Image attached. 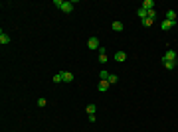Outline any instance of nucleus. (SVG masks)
Returning a JSON list of instances; mask_svg holds the SVG:
<instances>
[{"label":"nucleus","instance_id":"f257e3e1","mask_svg":"<svg viewBox=\"0 0 178 132\" xmlns=\"http://www.w3.org/2000/svg\"><path fill=\"white\" fill-rule=\"evenodd\" d=\"M162 61H178V55L174 49H168V51L162 55Z\"/></svg>","mask_w":178,"mask_h":132},{"label":"nucleus","instance_id":"f03ea898","mask_svg":"<svg viewBox=\"0 0 178 132\" xmlns=\"http://www.w3.org/2000/svg\"><path fill=\"white\" fill-rule=\"evenodd\" d=\"M109 87H111V85H109V81L101 79V81H99V85H97V89H99V93H105V91H109Z\"/></svg>","mask_w":178,"mask_h":132},{"label":"nucleus","instance_id":"7ed1b4c3","mask_svg":"<svg viewBox=\"0 0 178 132\" xmlns=\"http://www.w3.org/2000/svg\"><path fill=\"white\" fill-rule=\"evenodd\" d=\"M73 4H75V2H67V0H66V2H63V6H61V12H63V14H71L73 12Z\"/></svg>","mask_w":178,"mask_h":132},{"label":"nucleus","instance_id":"20e7f679","mask_svg":"<svg viewBox=\"0 0 178 132\" xmlns=\"http://www.w3.org/2000/svg\"><path fill=\"white\" fill-rule=\"evenodd\" d=\"M87 47L89 49H99V38H89V41H87Z\"/></svg>","mask_w":178,"mask_h":132},{"label":"nucleus","instance_id":"39448f33","mask_svg":"<svg viewBox=\"0 0 178 132\" xmlns=\"http://www.w3.org/2000/svg\"><path fill=\"white\" fill-rule=\"evenodd\" d=\"M166 20H168V22H172V24H178L176 12H174V10H166Z\"/></svg>","mask_w":178,"mask_h":132},{"label":"nucleus","instance_id":"423d86ee","mask_svg":"<svg viewBox=\"0 0 178 132\" xmlns=\"http://www.w3.org/2000/svg\"><path fill=\"white\" fill-rule=\"evenodd\" d=\"M10 44V36L6 32H0V46H8Z\"/></svg>","mask_w":178,"mask_h":132},{"label":"nucleus","instance_id":"0eeeda50","mask_svg":"<svg viewBox=\"0 0 178 132\" xmlns=\"http://www.w3.org/2000/svg\"><path fill=\"white\" fill-rule=\"evenodd\" d=\"M111 30L113 32H123V30H125V24H123V22H113Z\"/></svg>","mask_w":178,"mask_h":132},{"label":"nucleus","instance_id":"6e6552de","mask_svg":"<svg viewBox=\"0 0 178 132\" xmlns=\"http://www.w3.org/2000/svg\"><path fill=\"white\" fill-rule=\"evenodd\" d=\"M141 8H145L146 12H148V10H154V0H145V2H143V6Z\"/></svg>","mask_w":178,"mask_h":132},{"label":"nucleus","instance_id":"1a4fd4ad","mask_svg":"<svg viewBox=\"0 0 178 132\" xmlns=\"http://www.w3.org/2000/svg\"><path fill=\"white\" fill-rule=\"evenodd\" d=\"M61 75H63V83H71L75 77H73V73H69V71H61Z\"/></svg>","mask_w":178,"mask_h":132},{"label":"nucleus","instance_id":"9d476101","mask_svg":"<svg viewBox=\"0 0 178 132\" xmlns=\"http://www.w3.org/2000/svg\"><path fill=\"white\" fill-rule=\"evenodd\" d=\"M125 59H127V53H125V51H117V53H115V61L123 63Z\"/></svg>","mask_w":178,"mask_h":132},{"label":"nucleus","instance_id":"9b49d317","mask_svg":"<svg viewBox=\"0 0 178 132\" xmlns=\"http://www.w3.org/2000/svg\"><path fill=\"white\" fill-rule=\"evenodd\" d=\"M160 26H162V32H168V30H170V28H174V26H176V24H172V22L164 20V22H162V24H160Z\"/></svg>","mask_w":178,"mask_h":132},{"label":"nucleus","instance_id":"f8f14e48","mask_svg":"<svg viewBox=\"0 0 178 132\" xmlns=\"http://www.w3.org/2000/svg\"><path fill=\"white\" fill-rule=\"evenodd\" d=\"M95 112H97V105H87V114H89V116H93V114H95Z\"/></svg>","mask_w":178,"mask_h":132},{"label":"nucleus","instance_id":"ddd939ff","mask_svg":"<svg viewBox=\"0 0 178 132\" xmlns=\"http://www.w3.org/2000/svg\"><path fill=\"white\" fill-rule=\"evenodd\" d=\"M146 14H148V12H146L145 8H138V10H137V16L141 18V20H145V18H146Z\"/></svg>","mask_w":178,"mask_h":132},{"label":"nucleus","instance_id":"4468645a","mask_svg":"<svg viewBox=\"0 0 178 132\" xmlns=\"http://www.w3.org/2000/svg\"><path fill=\"white\" fill-rule=\"evenodd\" d=\"M162 63H164L166 69H174V67L178 65V61H162Z\"/></svg>","mask_w":178,"mask_h":132},{"label":"nucleus","instance_id":"2eb2a0df","mask_svg":"<svg viewBox=\"0 0 178 132\" xmlns=\"http://www.w3.org/2000/svg\"><path fill=\"white\" fill-rule=\"evenodd\" d=\"M141 24H143L145 28H151L152 24H154V20H151V18H145V20H141Z\"/></svg>","mask_w":178,"mask_h":132},{"label":"nucleus","instance_id":"dca6fc26","mask_svg":"<svg viewBox=\"0 0 178 132\" xmlns=\"http://www.w3.org/2000/svg\"><path fill=\"white\" fill-rule=\"evenodd\" d=\"M53 83H63V75H61V71L53 75Z\"/></svg>","mask_w":178,"mask_h":132},{"label":"nucleus","instance_id":"f3484780","mask_svg":"<svg viewBox=\"0 0 178 132\" xmlns=\"http://www.w3.org/2000/svg\"><path fill=\"white\" fill-rule=\"evenodd\" d=\"M107 81H109V85H115V83L119 81V77L115 75V73H111V75H109V79H107Z\"/></svg>","mask_w":178,"mask_h":132},{"label":"nucleus","instance_id":"a211bd4d","mask_svg":"<svg viewBox=\"0 0 178 132\" xmlns=\"http://www.w3.org/2000/svg\"><path fill=\"white\" fill-rule=\"evenodd\" d=\"M146 18H151V20H156V10H148Z\"/></svg>","mask_w":178,"mask_h":132},{"label":"nucleus","instance_id":"6ab92c4d","mask_svg":"<svg viewBox=\"0 0 178 132\" xmlns=\"http://www.w3.org/2000/svg\"><path fill=\"white\" fill-rule=\"evenodd\" d=\"M99 63H103V65L107 63V53H99Z\"/></svg>","mask_w":178,"mask_h":132},{"label":"nucleus","instance_id":"aec40b11","mask_svg":"<svg viewBox=\"0 0 178 132\" xmlns=\"http://www.w3.org/2000/svg\"><path fill=\"white\" fill-rule=\"evenodd\" d=\"M53 6L61 10V6H63V0H53Z\"/></svg>","mask_w":178,"mask_h":132},{"label":"nucleus","instance_id":"412c9836","mask_svg":"<svg viewBox=\"0 0 178 132\" xmlns=\"http://www.w3.org/2000/svg\"><path fill=\"white\" fill-rule=\"evenodd\" d=\"M109 75H111V73L107 71V69H103V71H101V79H109Z\"/></svg>","mask_w":178,"mask_h":132},{"label":"nucleus","instance_id":"4be33fe9","mask_svg":"<svg viewBox=\"0 0 178 132\" xmlns=\"http://www.w3.org/2000/svg\"><path fill=\"white\" fill-rule=\"evenodd\" d=\"M48 105V101L44 99V97H42V99H38V106H46Z\"/></svg>","mask_w":178,"mask_h":132}]
</instances>
